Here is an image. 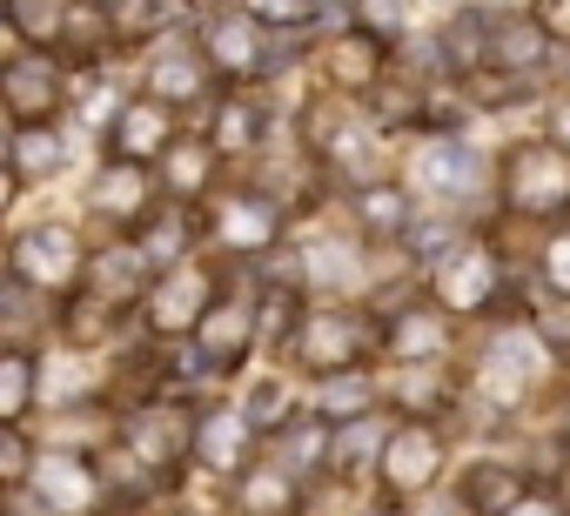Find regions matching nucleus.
Returning a JSON list of instances; mask_svg holds the SVG:
<instances>
[{"instance_id":"17","label":"nucleus","mask_w":570,"mask_h":516,"mask_svg":"<svg viewBox=\"0 0 570 516\" xmlns=\"http://www.w3.org/2000/svg\"><path fill=\"white\" fill-rule=\"evenodd\" d=\"M181 241H188V215H181V208H161V215L148 221L141 255H148L155 269H181Z\"/></svg>"},{"instance_id":"9","label":"nucleus","mask_w":570,"mask_h":516,"mask_svg":"<svg viewBox=\"0 0 570 516\" xmlns=\"http://www.w3.org/2000/svg\"><path fill=\"white\" fill-rule=\"evenodd\" d=\"M248 329H255V309H248L242 296H215V309H208V316H202V329H195V343H202V363L228 369V363L248 349Z\"/></svg>"},{"instance_id":"36","label":"nucleus","mask_w":570,"mask_h":516,"mask_svg":"<svg viewBox=\"0 0 570 516\" xmlns=\"http://www.w3.org/2000/svg\"><path fill=\"white\" fill-rule=\"evenodd\" d=\"M282 329H289V296H275V302H268V309H262V336H268V343H275V336H282Z\"/></svg>"},{"instance_id":"2","label":"nucleus","mask_w":570,"mask_h":516,"mask_svg":"<svg viewBox=\"0 0 570 516\" xmlns=\"http://www.w3.org/2000/svg\"><path fill=\"white\" fill-rule=\"evenodd\" d=\"M215 309V282H208V269H168L155 289H148V329L155 336H188V329H202V316Z\"/></svg>"},{"instance_id":"1","label":"nucleus","mask_w":570,"mask_h":516,"mask_svg":"<svg viewBox=\"0 0 570 516\" xmlns=\"http://www.w3.org/2000/svg\"><path fill=\"white\" fill-rule=\"evenodd\" d=\"M81 269H88V255H81L75 228H61V221H48V228H28V235L14 241V276H21L35 296H61V289H68Z\"/></svg>"},{"instance_id":"19","label":"nucleus","mask_w":570,"mask_h":516,"mask_svg":"<svg viewBox=\"0 0 570 516\" xmlns=\"http://www.w3.org/2000/svg\"><path fill=\"white\" fill-rule=\"evenodd\" d=\"M181 443L195 449V429H181V423H168V416H141V423H135V456H148V463L181 456Z\"/></svg>"},{"instance_id":"25","label":"nucleus","mask_w":570,"mask_h":516,"mask_svg":"<svg viewBox=\"0 0 570 516\" xmlns=\"http://www.w3.org/2000/svg\"><path fill=\"white\" fill-rule=\"evenodd\" d=\"M202 181H208V148H168V188L195 195Z\"/></svg>"},{"instance_id":"22","label":"nucleus","mask_w":570,"mask_h":516,"mask_svg":"<svg viewBox=\"0 0 570 516\" xmlns=\"http://www.w3.org/2000/svg\"><path fill=\"white\" fill-rule=\"evenodd\" d=\"M242 509L248 516H282L289 509V469H255L248 489H242Z\"/></svg>"},{"instance_id":"13","label":"nucleus","mask_w":570,"mask_h":516,"mask_svg":"<svg viewBox=\"0 0 570 516\" xmlns=\"http://www.w3.org/2000/svg\"><path fill=\"white\" fill-rule=\"evenodd\" d=\"M430 469H436V443H430L423 429H403V436L383 449V476H390L396 489H416Z\"/></svg>"},{"instance_id":"6","label":"nucleus","mask_w":570,"mask_h":516,"mask_svg":"<svg viewBox=\"0 0 570 516\" xmlns=\"http://www.w3.org/2000/svg\"><path fill=\"white\" fill-rule=\"evenodd\" d=\"M108 141H115V161H161L168 148H175V128H168V108L148 95V101H128L121 115H115V128H108Z\"/></svg>"},{"instance_id":"32","label":"nucleus","mask_w":570,"mask_h":516,"mask_svg":"<svg viewBox=\"0 0 570 516\" xmlns=\"http://www.w3.org/2000/svg\"><path fill=\"white\" fill-rule=\"evenodd\" d=\"M363 221H370V228H396V221H403V201H396L390 188H370V195H363Z\"/></svg>"},{"instance_id":"28","label":"nucleus","mask_w":570,"mask_h":516,"mask_svg":"<svg viewBox=\"0 0 570 516\" xmlns=\"http://www.w3.org/2000/svg\"><path fill=\"white\" fill-rule=\"evenodd\" d=\"M423 175H430L436 188H463V175H470V155H463V148H430V155H423Z\"/></svg>"},{"instance_id":"34","label":"nucleus","mask_w":570,"mask_h":516,"mask_svg":"<svg viewBox=\"0 0 570 516\" xmlns=\"http://www.w3.org/2000/svg\"><path fill=\"white\" fill-rule=\"evenodd\" d=\"M255 14H262V21H282V28H289V21H303V14H309V0H255Z\"/></svg>"},{"instance_id":"26","label":"nucleus","mask_w":570,"mask_h":516,"mask_svg":"<svg viewBox=\"0 0 570 516\" xmlns=\"http://www.w3.org/2000/svg\"><path fill=\"white\" fill-rule=\"evenodd\" d=\"M323 409H330V416H363V409H370V383H363V376H330Z\"/></svg>"},{"instance_id":"8","label":"nucleus","mask_w":570,"mask_h":516,"mask_svg":"<svg viewBox=\"0 0 570 516\" xmlns=\"http://www.w3.org/2000/svg\"><path fill=\"white\" fill-rule=\"evenodd\" d=\"M35 489H41L55 509H95V503H101V476H95L75 449L35 456Z\"/></svg>"},{"instance_id":"20","label":"nucleus","mask_w":570,"mask_h":516,"mask_svg":"<svg viewBox=\"0 0 570 516\" xmlns=\"http://www.w3.org/2000/svg\"><path fill=\"white\" fill-rule=\"evenodd\" d=\"M330 75H336L343 88H363V81H376V41H370V34H350V41H336V48H330Z\"/></svg>"},{"instance_id":"35","label":"nucleus","mask_w":570,"mask_h":516,"mask_svg":"<svg viewBox=\"0 0 570 516\" xmlns=\"http://www.w3.org/2000/svg\"><path fill=\"white\" fill-rule=\"evenodd\" d=\"M370 443H376V429L363 423V429H350V436H343V449H336V456H343V463H363V456H370Z\"/></svg>"},{"instance_id":"21","label":"nucleus","mask_w":570,"mask_h":516,"mask_svg":"<svg viewBox=\"0 0 570 516\" xmlns=\"http://www.w3.org/2000/svg\"><path fill=\"white\" fill-rule=\"evenodd\" d=\"M55 168H61V141H55L48 128L14 135V175H21V181H41V175H55Z\"/></svg>"},{"instance_id":"39","label":"nucleus","mask_w":570,"mask_h":516,"mask_svg":"<svg viewBox=\"0 0 570 516\" xmlns=\"http://www.w3.org/2000/svg\"><path fill=\"white\" fill-rule=\"evenodd\" d=\"M8 121H14V115H8V101H0V148L14 155V135H8Z\"/></svg>"},{"instance_id":"33","label":"nucleus","mask_w":570,"mask_h":516,"mask_svg":"<svg viewBox=\"0 0 570 516\" xmlns=\"http://www.w3.org/2000/svg\"><path fill=\"white\" fill-rule=\"evenodd\" d=\"M316 449H323V436L303 423V429H289L282 436V463H316Z\"/></svg>"},{"instance_id":"30","label":"nucleus","mask_w":570,"mask_h":516,"mask_svg":"<svg viewBox=\"0 0 570 516\" xmlns=\"http://www.w3.org/2000/svg\"><path fill=\"white\" fill-rule=\"evenodd\" d=\"M101 21H108L101 8H68V41H75L81 54H88V48H101V34H108Z\"/></svg>"},{"instance_id":"37","label":"nucleus","mask_w":570,"mask_h":516,"mask_svg":"<svg viewBox=\"0 0 570 516\" xmlns=\"http://www.w3.org/2000/svg\"><path fill=\"white\" fill-rule=\"evenodd\" d=\"M543 21H550L557 34H570V0H543Z\"/></svg>"},{"instance_id":"27","label":"nucleus","mask_w":570,"mask_h":516,"mask_svg":"<svg viewBox=\"0 0 570 516\" xmlns=\"http://www.w3.org/2000/svg\"><path fill=\"white\" fill-rule=\"evenodd\" d=\"M470 496H476V509H510L517 476H510V469H476V476H470Z\"/></svg>"},{"instance_id":"16","label":"nucleus","mask_w":570,"mask_h":516,"mask_svg":"<svg viewBox=\"0 0 570 516\" xmlns=\"http://www.w3.org/2000/svg\"><path fill=\"white\" fill-rule=\"evenodd\" d=\"M275 235V215H268V201H248V195H235L228 208H222V241L228 248H262Z\"/></svg>"},{"instance_id":"14","label":"nucleus","mask_w":570,"mask_h":516,"mask_svg":"<svg viewBox=\"0 0 570 516\" xmlns=\"http://www.w3.org/2000/svg\"><path fill=\"white\" fill-rule=\"evenodd\" d=\"M8 28L28 34L35 48H55L68 34V8H61V0H8Z\"/></svg>"},{"instance_id":"5","label":"nucleus","mask_w":570,"mask_h":516,"mask_svg":"<svg viewBox=\"0 0 570 516\" xmlns=\"http://www.w3.org/2000/svg\"><path fill=\"white\" fill-rule=\"evenodd\" d=\"M148 201H155V175L141 168V161H115L95 188H88V215L95 221H115V228H141V215H148Z\"/></svg>"},{"instance_id":"40","label":"nucleus","mask_w":570,"mask_h":516,"mask_svg":"<svg viewBox=\"0 0 570 516\" xmlns=\"http://www.w3.org/2000/svg\"><path fill=\"white\" fill-rule=\"evenodd\" d=\"M8 201H14V175L0 168V215H8Z\"/></svg>"},{"instance_id":"23","label":"nucleus","mask_w":570,"mask_h":516,"mask_svg":"<svg viewBox=\"0 0 570 516\" xmlns=\"http://www.w3.org/2000/svg\"><path fill=\"white\" fill-rule=\"evenodd\" d=\"M483 276H490V255H483V248H463L456 262L443 269V282H450V302H476V296H483Z\"/></svg>"},{"instance_id":"29","label":"nucleus","mask_w":570,"mask_h":516,"mask_svg":"<svg viewBox=\"0 0 570 516\" xmlns=\"http://www.w3.org/2000/svg\"><path fill=\"white\" fill-rule=\"evenodd\" d=\"M390 336H396V349H403V356H430V349L443 343V329H436L430 316H403V322H396Z\"/></svg>"},{"instance_id":"11","label":"nucleus","mask_w":570,"mask_h":516,"mask_svg":"<svg viewBox=\"0 0 570 516\" xmlns=\"http://www.w3.org/2000/svg\"><path fill=\"white\" fill-rule=\"evenodd\" d=\"M195 449H202L208 469H235L242 449H248V416H242V409H208V416L195 423Z\"/></svg>"},{"instance_id":"18","label":"nucleus","mask_w":570,"mask_h":516,"mask_svg":"<svg viewBox=\"0 0 570 516\" xmlns=\"http://www.w3.org/2000/svg\"><path fill=\"white\" fill-rule=\"evenodd\" d=\"M255 141H262V108H255V101H242V95H235V101H222V115H215V148H228V155H235V148H255Z\"/></svg>"},{"instance_id":"4","label":"nucleus","mask_w":570,"mask_h":516,"mask_svg":"<svg viewBox=\"0 0 570 516\" xmlns=\"http://www.w3.org/2000/svg\"><path fill=\"white\" fill-rule=\"evenodd\" d=\"M148 255H141V241H101L95 255H88V296L101 302V309H121V302H141L148 296Z\"/></svg>"},{"instance_id":"41","label":"nucleus","mask_w":570,"mask_h":516,"mask_svg":"<svg viewBox=\"0 0 570 516\" xmlns=\"http://www.w3.org/2000/svg\"><path fill=\"white\" fill-rule=\"evenodd\" d=\"M563 141H570V108H563Z\"/></svg>"},{"instance_id":"3","label":"nucleus","mask_w":570,"mask_h":516,"mask_svg":"<svg viewBox=\"0 0 570 516\" xmlns=\"http://www.w3.org/2000/svg\"><path fill=\"white\" fill-rule=\"evenodd\" d=\"M0 101H8L14 121H35V128H41V121L61 108V68H55L41 48L0 61Z\"/></svg>"},{"instance_id":"7","label":"nucleus","mask_w":570,"mask_h":516,"mask_svg":"<svg viewBox=\"0 0 570 516\" xmlns=\"http://www.w3.org/2000/svg\"><path fill=\"white\" fill-rule=\"evenodd\" d=\"M296 349H303V363L309 369H350L356 363V349H363V322L356 316H343V309H330V316H303V329H296Z\"/></svg>"},{"instance_id":"31","label":"nucleus","mask_w":570,"mask_h":516,"mask_svg":"<svg viewBox=\"0 0 570 516\" xmlns=\"http://www.w3.org/2000/svg\"><path fill=\"white\" fill-rule=\"evenodd\" d=\"M282 409H289V403H282V389H275V383H262V389L248 396V409H242V416H248V429H262V423H282Z\"/></svg>"},{"instance_id":"10","label":"nucleus","mask_w":570,"mask_h":516,"mask_svg":"<svg viewBox=\"0 0 570 516\" xmlns=\"http://www.w3.org/2000/svg\"><path fill=\"white\" fill-rule=\"evenodd\" d=\"M202 48H208V61H215L222 75H255V68H262V28H255L248 14H222V21H208Z\"/></svg>"},{"instance_id":"12","label":"nucleus","mask_w":570,"mask_h":516,"mask_svg":"<svg viewBox=\"0 0 570 516\" xmlns=\"http://www.w3.org/2000/svg\"><path fill=\"white\" fill-rule=\"evenodd\" d=\"M35 396H41V363L8 349V356H0V423H21L35 409Z\"/></svg>"},{"instance_id":"42","label":"nucleus","mask_w":570,"mask_h":516,"mask_svg":"<svg viewBox=\"0 0 570 516\" xmlns=\"http://www.w3.org/2000/svg\"><path fill=\"white\" fill-rule=\"evenodd\" d=\"M168 516H195V509H168Z\"/></svg>"},{"instance_id":"38","label":"nucleus","mask_w":570,"mask_h":516,"mask_svg":"<svg viewBox=\"0 0 570 516\" xmlns=\"http://www.w3.org/2000/svg\"><path fill=\"white\" fill-rule=\"evenodd\" d=\"M376 28H396V0H370V8H363Z\"/></svg>"},{"instance_id":"15","label":"nucleus","mask_w":570,"mask_h":516,"mask_svg":"<svg viewBox=\"0 0 570 516\" xmlns=\"http://www.w3.org/2000/svg\"><path fill=\"white\" fill-rule=\"evenodd\" d=\"M202 88V68H195V54L188 48H168V54H155V75H148V95L168 108V101H188Z\"/></svg>"},{"instance_id":"24","label":"nucleus","mask_w":570,"mask_h":516,"mask_svg":"<svg viewBox=\"0 0 570 516\" xmlns=\"http://www.w3.org/2000/svg\"><path fill=\"white\" fill-rule=\"evenodd\" d=\"M35 476V449L14 423H0V483H28Z\"/></svg>"}]
</instances>
